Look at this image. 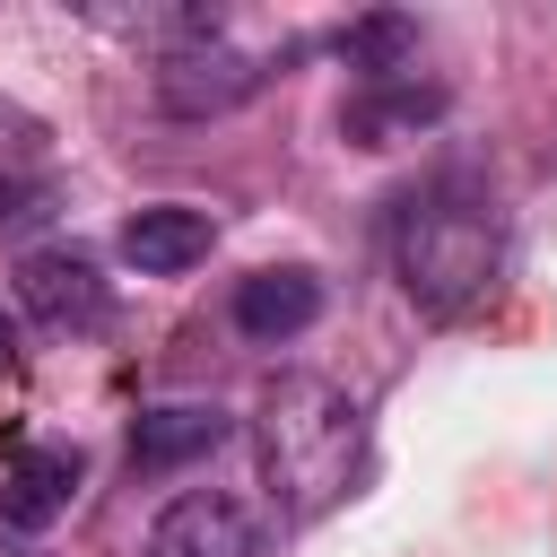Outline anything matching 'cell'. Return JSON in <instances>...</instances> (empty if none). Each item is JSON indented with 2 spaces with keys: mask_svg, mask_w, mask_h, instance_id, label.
Wrapping results in <instances>:
<instances>
[{
  "mask_svg": "<svg viewBox=\"0 0 557 557\" xmlns=\"http://www.w3.org/2000/svg\"><path fill=\"white\" fill-rule=\"evenodd\" d=\"M218 244V218L209 209H183V200H157V209H131L122 218V261L139 278H183L191 261H209Z\"/></svg>",
  "mask_w": 557,
  "mask_h": 557,
  "instance_id": "8",
  "label": "cell"
},
{
  "mask_svg": "<svg viewBox=\"0 0 557 557\" xmlns=\"http://www.w3.org/2000/svg\"><path fill=\"white\" fill-rule=\"evenodd\" d=\"M9 357H17V331H9V313H0V366H9Z\"/></svg>",
  "mask_w": 557,
  "mask_h": 557,
  "instance_id": "12",
  "label": "cell"
},
{
  "mask_svg": "<svg viewBox=\"0 0 557 557\" xmlns=\"http://www.w3.org/2000/svg\"><path fill=\"white\" fill-rule=\"evenodd\" d=\"M252 426H261L270 496H278L296 522H313L322 505L348 496L366 418H357V400H348L331 374H278V383L261 392V418H252Z\"/></svg>",
  "mask_w": 557,
  "mask_h": 557,
  "instance_id": "2",
  "label": "cell"
},
{
  "mask_svg": "<svg viewBox=\"0 0 557 557\" xmlns=\"http://www.w3.org/2000/svg\"><path fill=\"white\" fill-rule=\"evenodd\" d=\"M444 113V87H418V78H374V87H357L348 104H339V131L357 139V148H392V139H409L418 122H435Z\"/></svg>",
  "mask_w": 557,
  "mask_h": 557,
  "instance_id": "10",
  "label": "cell"
},
{
  "mask_svg": "<svg viewBox=\"0 0 557 557\" xmlns=\"http://www.w3.org/2000/svg\"><path fill=\"white\" fill-rule=\"evenodd\" d=\"M148 557H261V522H252V505L191 487L148 522Z\"/></svg>",
  "mask_w": 557,
  "mask_h": 557,
  "instance_id": "4",
  "label": "cell"
},
{
  "mask_svg": "<svg viewBox=\"0 0 557 557\" xmlns=\"http://www.w3.org/2000/svg\"><path fill=\"white\" fill-rule=\"evenodd\" d=\"M261 87H270V61H261V52H235L226 35H183V44L157 52V70H148L157 113H174V122H218V113L252 104Z\"/></svg>",
  "mask_w": 557,
  "mask_h": 557,
  "instance_id": "3",
  "label": "cell"
},
{
  "mask_svg": "<svg viewBox=\"0 0 557 557\" xmlns=\"http://www.w3.org/2000/svg\"><path fill=\"white\" fill-rule=\"evenodd\" d=\"M226 435H235V418L218 400H157V409L131 418V470L139 479H174V470L209 461Z\"/></svg>",
  "mask_w": 557,
  "mask_h": 557,
  "instance_id": "5",
  "label": "cell"
},
{
  "mask_svg": "<svg viewBox=\"0 0 557 557\" xmlns=\"http://www.w3.org/2000/svg\"><path fill=\"white\" fill-rule=\"evenodd\" d=\"M17 305L44 331H96L113 313V296H104V278H96L87 252H26L17 261Z\"/></svg>",
  "mask_w": 557,
  "mask_h": 557,
  "instance_id": "6",
  "label": "cell"
},
{
  "mask_svg": "<svg viewBox=\"0 0 557 557\" xmlns=\"http://www.w3.org/2000/svg\"><path fill=\"white\" fill-rule=\"evenodd\" d=\"M496 261H505V226L470 183L444 174V183H418L392 209V270H400V287L426 322L470 313L496 287Z\"/></svg>",
  "mask_w": 557,
  "mask_h": 557,
  "instance_id": "1",
  "label": "cell"
},
{
  "mask_svg": "<svg viewBox=\"0 0 557 557\" xmlns=\"http://www.w3.org/2000/svg\"><path fill=\"white\" fill-rule=\"evenodd\" d=\"M339 52H348V70H366V87H374V78H400V70H409V52H418V26H409L400 9H374V17L339 26Z\"/></svg>",
  "mask_w": 557,
  "mask_h": 557,
  "instance_id": "11",
  "label": "cell"
},
{
  "mask_svg": "<svg viewBox=\"0 0 557 557\" xmlns=\"http://www.w3.org/2000/svg\"><path fill=\"white\" fill-rule=\"evenodd\" d=\"M226 313H235V331H244V339L278 348V339H296V331H313V322H322V278H313V270H296V261H287V270H252V278L235 287V305H226Z\"/></svg>",
  "mask_w": 557,
  "mask_h": 557,
  "instance_id": "9",
  "label": "cell"
},
{
  "mask_svg": "<svg viewBox=\"0 0 557 557\" xmlns=\"http://www.w3.org/2000/svg\"><path fill=\"white\" fill-rule=\"evenodd\" d=\"M78 479H87V453L78 444H17V461L0 479V522L26 531V540L52 531L70 513V496H78Z\"/></svg>",
  "mask_w": 557,
  "mask_h": 557,
  "instance_id": "7",
  "label": "cell"
}]
</instances>
